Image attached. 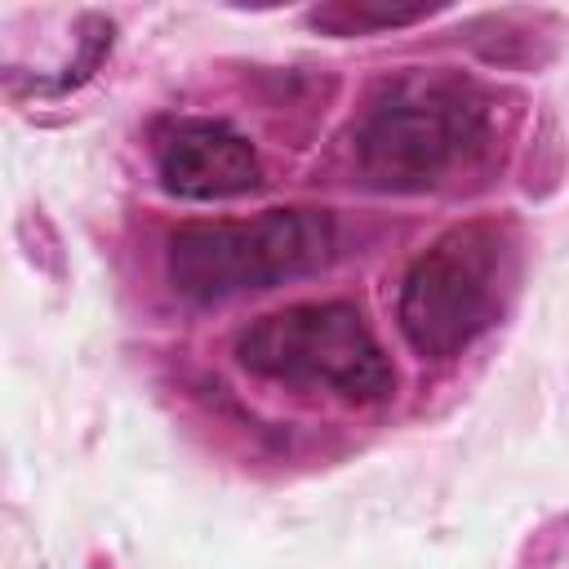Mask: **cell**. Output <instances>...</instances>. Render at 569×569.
Instances as JSON below:
<instances>
[{
  "label": "cell",
  "instance_id": "6da1fadb",
  "mask_svg": "<svg viewBox=\"0 0 569 569\" xmlns=\"http://www.w3.org/2000/svg\"><path fill=\"white\" fill-rule=\"evenodd\" d=\"M485 93L449 71L382 84L356 129V164L378 191H431L489 147Z\"/></svg>",
  "mask_w": 569,
  "mask_h": 569
},
{
  "label": "cell",
  "instance_id": "7a4b0ae2",
  "mask_svg": "<svg viewBox=\"0 0 569 569\" xmlns=\"http://www.w3.org/2000/svg\"><path fill=\"white\" fill-rule=\"evenodd\" d=\"M333 213L262 209L253 218L182 222L164 249V276L187 302H231L311 276L333 258Z\"/></svg>",
  "mask_w": 569,
  "mask_h": 569
},
{
  "label": "cell",
  "instance_id": "3957f363",
  "mask_svg": "<svg viewBox=\"0 0 569 569\" xmlns=\"http://www.w3.org/2000/svg\"><path fill=\"white\" fill-rule=\"evenodd\" d=\"M236 360L258 378L325 387L356 405H373L396 387L382 342L351 302H293L258 316L236 338Z\"/></svg>",
  "mask_w": 569,
  "mask_h": 569
},
{
  "label": "cell",
  "instance_id": "277c9868",
  "mask_svg": "<svg viewBox=\"0 0 569 569\" xmlns=\"http://www.w3.org/2000/svg\"><path fill=\"white\" fill-rule=\"evenodd\" d=\"M507 240L493 222H462L431 240L405 271L396 320L422 360L467 351L502 307Z\"/></svg>",
  "mask_w": 569,
  "mask_h": 569
},
{
  "label": "cell",
  "instance_id": "5b68a950",
  "mask_svg": "<svg viewBox=\"0 0 569 569\" xmlns=\"http://www.w3.org/2000/svg\"><path fill=\"white\" fill-rule=\"evenodd\" d=\"M160 187L178 200H227L262 182L253 142L227 120H178L156 147Z\"/></svg>",
  "mask_w": 569,
  "mask_h": 569
},
{
  "label": "cell",
  "instance_id": "8992f818",
  "mask_svg": "<svg viewBox=\"0 0 569 569\" xmlns=\"http://www.w3.org/2000/svg\"><path fill=\"white\" fill-rule=\"evenodd\" d=\"M436 13L431 4H373V0H338L325 9H311V27L333 31V36H365V31H382V27H409L418 18Z\"/></svg>",
  "mask_w": 569,
  "mask_h": 569
}]
</instances>
